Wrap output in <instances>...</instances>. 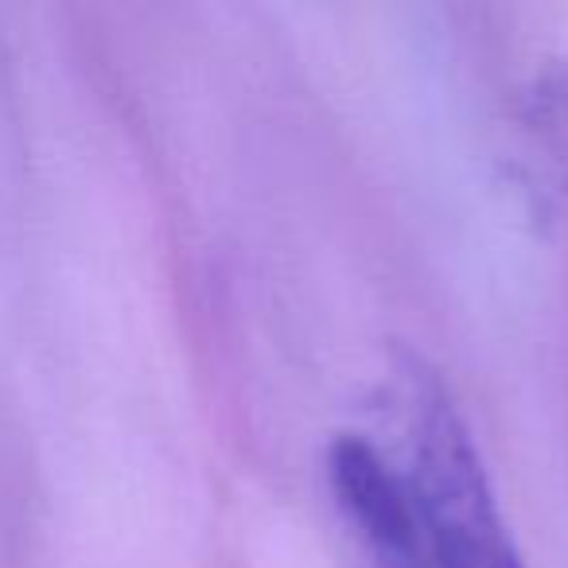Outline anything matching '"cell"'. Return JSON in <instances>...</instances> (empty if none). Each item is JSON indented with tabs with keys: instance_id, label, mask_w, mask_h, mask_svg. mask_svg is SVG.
I'll return each instance as SVG.
<instances>
[{
	"instance_id": "obj_1",
	"label": "cell",
	"mask_w": 568,
	"mask_h": 568,
	"mask_svg": "<svg viewBox=\"0 0 568 568\" xmlns=\"http://www.w3.org/2000/svg\"><path fill=\"white\" fill-rule=\"evenodd\" d=\"M405 495L433 568H526L456 402L420 358L402 366Z\"/></svg>"
},
{
	"instance_id": "obj_2",
	"label": "cell",
	"mask_w": 568,
	"mask_h": 568,
	"mask_svg": "<svg viewBox=\"0 0 568 568\" xmlns=\"http://www.w3.org/2000/svg\"><path fill=\"white\" fill-rule=\"evenodd\" d=\"M327 483L366 568H433L405 483L371 444L339 436L327 452Z\"/></svg>"
},
{
	"instance_id": "obj_3",
	"label": "cell",
	"mask_w": 568,
	"mask_h": 568,
	"mask_svg": "<svg viewBox=\"0 0 568 568\" xmlns=\"http://www.w3.org/2000/svg\"><path fill=\"white\" fill-rule=\"evenodd\" d=\"M549 125L557 133V149L568 160V63L560 67V74L549 87Z\"/></svg>"
}]
</instances>
